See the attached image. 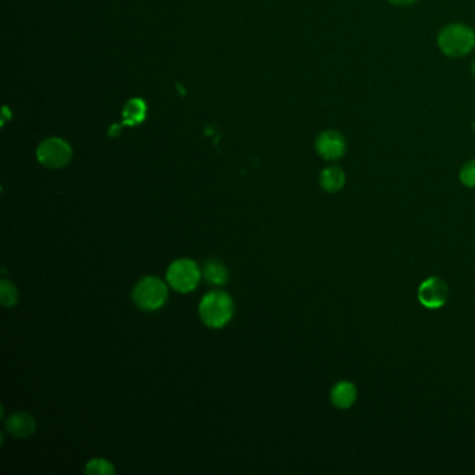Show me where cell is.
<instances>
[{
  "label": "cell",
  "instance_id": "1",
  "mask_svg": "<svg viewBox=\"0 0 475 475\" xmlns=\"http://www.w3.org/2000/svg\"><path fill=\"white\" fill-rule=\"evenodd\" d=\"M438 46L446 56H466L475 48V31L466 24H449L438 35Z\"/></svg>",
  "mask_w": 475,
  "mask_h": 475
},
{
  "label": "cell",
  "instance_id": "2",
  "mask_svg": "<svg viewBox=\"0 0 475 475\" xmlns=\"http://www.w3.org/2000/svg\"><path fill=\"white\" fill-rule=\"evenodd\" d=\"M235 311L232 297L225 292H210L200 302V317L209 327H225Z\"/></svg>",
  "mask_w": 475,
  "mask_h": 475
},
{
  "label": "cell",
  "instance_id": "3",
  "mask_svg": "<svg viewBox=\"0 0 475 475\" xmlns=\"http://www.w3.org/2000/svg\"><path fill=\"white\" fill-rule=\"evenodd\" d=\"M133 300L138 308L144 311H155L166 302L168 287L158 277L153 276L144 277L134 287Z\"/></svg>",
  "mask_w": 475,
  "mask_h": 475
},
{
  "label": "cell",
  "instance_id": "4",
  "mask_svg": "<svg viewBox=\"0 0 475 475\" xmlns=\"http://www.w3.org/2000/svg\"><path fill=\"white\" fill-rule=\"evenodd\" d=\"M169 285L180 293H188L194 290L201 279L198 265L191 260L175 261L166 273Z\"/></svg>",
  "mask_w": 475,
  "mask_h": 475
},
{
  "label": "cell",
  "instance_id": "5",
  "mask_svg": "<svg viewBox=\"0 0 475 475\" xmlns=\"http://www.w3.org/2000/svg\"><path fill=\"white\" fill-rule=\"evenodd\" d=\"M417 297L424 308L432 311L439 310L447 302L449 286L444 279L431 276L419 285Z\"/></svg>",
  "mask_w": 475,
  "mask_h": 475
},
{
  "label": "cell",
  "instance_id": "6",
  "mask_svg": "<svg viewBox=\"0 0 475 475\" xmlns=\"http://www.w3.org/2000/svg\"><path fill=\"white\" fill-rule=\"evenodd\" d=\"M38 160L49 169H60L71 159L70 145L60 138H49L44 141L36 150Z\"/></svg>",
  "mask_w": 475,
  "mask_h": 475
},
{
  "label": "cell",
  "instance_id": "7",
  "mask_svg": "<svg viewBox=\"0 0 475 475\" xmlns=\"http://www.w3.org/2000/svg\"><path fill=\"white\" fill-rule=\"evenodd\" d=\"M317 152L327 160H337L346 153V140L334 130H327L321 133L315 141Z\"/></svg>",
  "mask_w": 475,
  "mask_h": 475
},
{
  "label": "cell",
  "instance_id": "8",
  "mask_svg": "<svg viewBox=\"0 0 475 475\" xmlns=\"http://www.w3.org/2000/svg\"><path fill=\"white\" fill-rule=\"evenodd\" d=\"M358 390L356 385L350 381H340L334 384L329 393L330 403L339 410L352 409L356 404Z\"/></svg>",
  "mask_w": 475,
  "mask_h": 475
},
{
  "label": "cell",
  "instance_id": "9",
  "mask_svg": "<svg viewBox=\"0 0 475 475\" xmlns=\"http://www.w3.org/2000/svg\"><path fill=\"white\" fill-rule=\"evenodd\" d=\"M6 429L16 438H27L35 432V419L27 413H16L6 421Z\"/></svg>",
  "mask_w": 475,
  "mask_h": 475
},
{
  "label": "cell",
  "instance_id": "10",
  "mask_svg": "<svg viewBox=\"0 0 475 475\" xmlns=\"http://www.w3.org/2000/svg\"><path fill=\"white\" fill-rule=\"evenodd\" d=\"M320 184L324 191L327 193H337L346 184V175L339 166H329L322 170L320 176Z\"/></svg>",
  "mask_w": 475,
  "mask_h": 475
},
{
  "label": "cell",
  "instance_id": "11",
  "mask_svg": "<svg viewBox=\"0 0 475 475\" xmlns=\"http://www.w3.org/2000/svg\"><path fill=\"white\" fill-rule=\"evenodd\" d=\"M145 112H147V106L141 99H131L124 106V111H123L124 123L128 126L138 124L145 119Z\"/></svg>",
  "mask_w": 475,
  "mask_h": 475
},
{
  "label": "cell",
  "instance_id": "12",
  "mask_svg": "<svg viewBox=\"0 0 475 475\" xmlns=\"http://www.w3.org/2000/svg\"><path fill=\"white\" fill-rule=\"evenodd\" d=\"M204 276L210 285H225L228 282V269L218 261H208L204 267Z\"/></svg>",
  "mask_w": 475,
  "mask_h": 475
},
{
  "label": "cell",
  "instance_id": "13",
  "mask_svg": "<svg viewBox=\"0 0 475 475\" xmlns=\"http://www.w3.org/2000/svg\"><path fill=\"white\" fill-rule=\"evenodd\" d=\"M0 285H1V286H0V300H1V305L6 307V308L16 305V302H17V300H19V293H17L16 286H14L11 282L6 280V279H3Z\"/></svg>",
  "mask_w": 475,
  "mask_h": 475
},
{
  "label": "cell",
  "instance_id": "14",
  "mask_svg": "<svg viewBox=\"0 0 475 475\" xmlns=\"http://www.w3.org/2000/svg\"><path fill=\"white\" fill-rule=\"evenodd\" d=\"M86 473H87V474L111 475L115 474L116 471H115L113 466H112L109 461H106V460H103V459H93V460H91L88 464H87V467H86Z\"/></svg>",
  "mask_w": 475,
  "mask_h": 475
},
{
  "label": "cell",
  "instance_id": "15",
  "mask_svg": "<svg viewBox=\"0 0 475 475\" xmlns=\"http://www.w3.org/2000/svg\"><path fill=\"white\" fill-rule=\"evenodd\" d=\"M459 178L463 183V185L469 188H475V159L469 160L467 163L463 165L459 173Z\"/></svg>",
  "mask_w": 475,
  "mask_h": 475
},
{
  "label": "cell",
  "instance_id": "16",
  "mask_svg": "<svg viewBox=\"0 0 475 475\" xmlns=\"http://www.w3.org/2000/svg\"><path fill=\"white\" fill-rule=\"evenodd\" d=\"M387 1L392 4H396V6H409V4L416 3L417 0H387Z\"/></svg>",
  "mask_w": 475,
  "mask_h": 475
},
{
  "label": "cell",
  "instance_id": "17",
  "mask_svg": "<svg viewBox=\"0 0 475 475\" xmlns=\"http://www.w3.org/2000/svg\"><path fill=\"white\" fill-rule=\"evenodd\" d=\"M471 71H473V76L475 77V59L473 61V64H471Z\"/></svg>",
  "mask_w": 475,
  "mask_h": 475
},
{
  "label": "cell",
  "instance_id": "18",
  "mask_svg": "<svg viewBox=\"0 0 475 475\" xmlns=\"http://www.w3.org/2000/svg\"><path fill=\"white\" fill-rule=\"evenodd\" d=\"M474 128H475V123H474Z\"/></svg>",
  "mask_w": 475,
  "mask_h": 475
}]
</instances>
